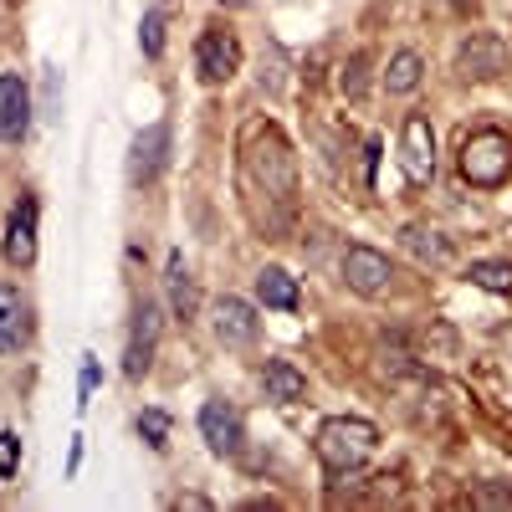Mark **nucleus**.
<instances>
[{"label": "nucleus", "mask_w": 512, "mask_h": 512, "mask_svg": "<svg viewBox=\"0 0 512 512\" xmlns=\"http://www.w3.org/2000/svg\"><path fill=\"white\" fill-rule=\"evenodd\" d=\"M420 77H425L420 52H395V57H390V72H384V88H390L395 98H405V93L420 88Z\"/></svg>", "instance_id": "6ab92c4d"}, {"label": "nucleus", "mask_w": 512, "mask_h": 512, "mask_svg": "<svg viewBox=\"0 0 512 512\" xmlns=\"http://www.w3.org/2000/svg\"><path fill=\"white\" fill-rule=\"evenodd\" d=\"M241 169H246V180H262L267 195H277V200L292 195V154H287V144L272 134V128H256L251 134Z\"/></svg>", "instance_id": "7ed1b4c3"}, {"label": "nucleus", "mask_w": 512, "mask_h": 512, "mask_svg": "<svg viewBox=\"0 0 512 512\" xmlns=\"http://www.w3.org/2000/svg\"><path fill=\"white\" fill-rule=\"evenodd\" d=\"M466 282H477L487 292H512V262H472L466 267Z\"/></svg>", "instance_id": "aec40b11"}, {"label": "nucleus", "mask_w": 512, "mask_h": 512, "mask_svg": "<svg viewBox=\"0 0 512 512\" xmlns=\"http://www.w3.org/2000/svg\"><path fill=\"white\" fill-rule=\"evenodd\" d=\"M446 6H466V0H446Z\"/></svg>", "instance_id": "a878e982"}, {"label": "nucleus", "mask_w": 512, "mask_h": 512, "mask_svg": "<svg viewBox=\"0 0 512 512\" xmlns=\"http://www.w3.org/2000/svg\"><path fill=\"white\" fill-rule=\"evenodd\" d=\"M400 241H405V251L415 256V262H425V267H451V241H446L441 231L410 226V231H400Z\"/></svg>", "instance_id": "a211bd4d"}, {"label": "nucleus", "mask_w": 512, "mask_h": 512, "mask_svg": "<svg viewBox=\"0 0 512 512\" xmlns=\"http://www.w3.org/2000/svg\"><path fill=\"white\" fill-rule=\"evenodd\" d=\"M313 446H318V461L328 466V477H349V472H359V466L374 456L379 431L369 420H359V415H333V420L318 425Z\"/></svg>", "instance_id": "f257e3e1"}, {"label": "nucleus", "mask_w": 512, "mask_h": 512, "mask_svg": "<svg viewBox=\"0 0 512 512\" xmlns=\"http://www.w3.org/2000/svg\"><path fill=\"white\" fill-rule=\"evenodd\" d=\"M338 82H344V93H349V98H364V82H369V57H364V52H354V57L344 62V77H338Z\"/></svg>", "instance_id": "5701e85b"}, {"label": "nucleus", "mask_w": 512, "mask_h": 512, "mask_svg": "<svg viewBox=\"0 0 512 512\" xmlns=\"http://www.w3.org/2000/svg\"><path fill=\"white\" fill-rule=\"evenodd\" d=\"M31 128V93L16 72L0 77V144H21Z\"/></svg>", "instance_id": "6e6552de"}, {"label": "nucleus", "mask_w": 512, "mask_h": 512, "mask_svg": "<svg viewBox=\"0 0 512 512\" xmlns=\"http://www.w3.org/2000/svg\"><path fill=\"white\" fill-rule=\"evenodd\" d=\"M164 149H169V128L164 123H149L144 134L134 139V159H128V180L134 185H149L159 169H164Z\"/></svg>", "instance_id": "ddd939ff"}, {"label": "nucleus", "mask_w": 512, "mask_h": 512, "mask_svg": "<svg viewBox=\"0 0 512 512\" xmlns=\"http://www.w3.org/2000/svg\"><path fill=\"white\" fill-rule=\"evenodd\" d=\"M164 287H169V308H175V318H195V282H190V267L180 251H169V267H164Z\"/></svg>", "instance_id": "f3484780"}, {"label": "nucleus", "mask_w": 512, "mask_h": 512, "mask_svg": "<svg viewBox=\"0 0 512 512\" xmlns=\"http://www.w3.org/2000/svg\"><path fill=\"white\" fill-rule=\"evenodd\" d=\"M139 436H144L154 451H164V446H169V415H164V410H144V415H139Z\"/></svg>", "instance_id": "4be33fe9"}, {"label": "nucleus", "mask_w": 512, "mask_h": 512, "mask_svg": "<svg viewBox=\"0 0 512 512\" xmlns=\"http://www.w3.org/2000/svg\"><path fill=\"white\" fill-rule=\"evenodd\" d=\"M154 338H159V308L154 303H139L134 313V333H128V374H144L149 359H154Z\"/></svg>", "instance_id": "4468645a"}, {"label": "nucleus", "mask_w": 512, "mask_h": 512, "mask_svg": "<svg viewBox=\"0 0 512 512\" xmlns=\"http://www.w3.org/2000/svg\"><path fill=\"white\" fill-rule=\"evenodd\" d=\"M139 52H144V57H159V52H164V11H149V16L139 21Z\"/></svg>", "instance_id": "412c9836"}, {"label": "nucleus", "mask_w": 512, "mask_h": 512, "mask_svg": "<svg viewBox=\"0 0 512 512\" xmlns=\"http://www.w3.org/2000/svg\"><path fill=\"white\" fill-rule=\"evenodd\" d=\"M216 338L226 349H251L256 344V313L241 297H221L216 303Z\"/></svg>", "instance_id": "f8f14e48"}, {"label": "nucleus", "mask_w": 512, "mask_h": 512, "mask_svg": "<svg viewBox=\"0 0 512 512\" xmlns=\"http://www.w3.org/2000/svg\"><path fill=\"white\" fill-rule=\"evenodd\" d=\"M236 67H241V47H236V36L231 31H200V41H195V72L205 77V82H226V77H236Z\"/></svg>", "instance_id": "0eeeda50"}, {"label": "nucleus", "mask_w": 512, "mask_h": 512, "mask_svg": "<svg viewBox=\"0 0 512 512\" xmlns=\"http://www.w3.org/2000/svg\"><path fill=\"white\" fill-rule=\"evenodd\" d=\"M507 62H512V52L497 31H472L456 52L461 77H497V72H507Z\"/></svg>", "instance_id": "39448f33"}, {"label": "nucleus", "mask_w": 512, "mask_h": 512, "mask_svg": "<svg viewBox=\"0 0 512 512\" xmlns=\"http://www.w3.org/2000/svg\"><path fill=\"white\" fill-rule=\"evenodd\" d=\"M93 390H98V359L88 354V359H82V379H77V395H82L77 405H88V400H93Z\"/></svg>", "instance_id": "393cba45"}, {"label": "nucleus", "mask_w": 512, "mask_h": 512, "mask_svg": "<svg viewBox=\"0 0 512 512\" xmlns=\"http://www.w3.org/2000/svg\"><path fill=\"white\" fill-rule=\"evenodd\" d=\"M461 175L472 180L477 190H497L512 175V139L502 128H477L461 144Z\"/></svg>", "instance_id": "f03ea898"}, {"label": "nucleus", "mask_w": 512, "mask_h": 512, "mask_svg": "<svg viewBox=\"0 0 512 512\" xmlns=\"http://www.w3.org/2000/svg\"><path fill=\"white\" fill-rule=\"evenodd\" d=\"M262 390H267V400L292 405V400H303V395H308V379H303V369L287 364V359H267V369H262Z\"/></svg>", "instance_id": "2eb2a0df"}, {"label": "nucleus", "mask_w": 512, "mask_h": 512, "mask_svg": "<svg viewBox=\"0 0 512 512\" xmlns=\"http://www.w3.org/2000/svg\"><path fill=\"white\" fill-rule=\"evenodd\" d=\"M400 164L410 185H431L436 180V128L425 113H410L405 128H400Z\"/></svg>", "instance_id": "20e7f679"}, {"label": "nucleus", "mask_w": 512, "mask_h": 512, "mask_svg": "<svg viewBox=\"0 0 512 512\" xmlns=\"http://www.w3.org/2000/svg\"><path fill=\"white\" fill-rule=\"evenodd\" d=\"M256 303L292 313L297 308V277L282 272V267H262V272H256Z\"/></svg>", "instance_id": "dca6fc26"}, {"label": "nucleus", "mask_w": 512, "mask_h": 512, "mask_svg": "<svg viewBox=\"0 0 512 512\" xmlns=\"http://www.w3.org/2000/svg\"><path fill=\"white\" fill-rule=\"evenodd\" d=\"M16 472H21V436L0 431V477H16Z\"/></svg>", "instance_id": "b1692460"}, {"label": "nucleus", "mask_w": 512, "mask_h": 512, "mask_svg": "<svg viewBox=\"0 0 512 512\" xmlns=\"http://www.w3.org/2000/svg\"><path fill=\"white\" fill-rule=\"evenodd\" d=\"M26 338H31V303L0 282V354H16L26 349Z\"/></svg>", "instance_id": "9b49d317"}, {"label": "nucleus", "mask_w": 512, "mask_h": 512, "mask_svg": "<svg viewBox=\"0 0 512 512\" xmlns=\"http://www.w3.org/2000/svg\"><path fill=\"white\" fill-rule=\"evenodd\" d=\"M200 436L210 441L216 456H236L241 451V415L226 400H205L200 405Z\"/></svg>", "instance_id": "1a4fd4ad"}, {"label": "nucleus", "mask_w": 512, "mask_h": 512, "mask_svg": "<svg viewBox=\"0 0 512 512\" xmlns=\"http://www.w3.org/2000/svg\"><path fill=\"white\" fill-rule=\"evenodd\" d=\"M6 262L11 267H31L36 262V200L21 195L11 205V221H6Z\"/></svg>", "instance_id": "9d476101"}, {"label": "nucleus", "mask_w": 512, "mask_h": 512, "mask_svg": "<svg viewBox=\"0 0 512 512\" xmlns=\"http://www.w3.org/2000/svg\"><path fill=\"white\" fill-rule=\"evenodd\" d=\"M395 267H390V256L374 251V246H349L344 251V282L359 292V297H379L384 287H390Z\"/></svg>", "instance_id": "423d86ee"}]
</instances>
